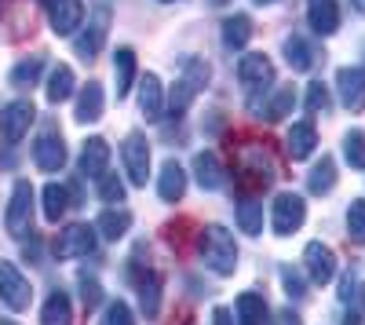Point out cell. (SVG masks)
I'll list each match as a JSON object with an SVG mask.
<instances>
[{
    "label": "cell",
    "instance_id": "cell-1",
    "mask_svg": "<svg viewBox=\"0 0 365 325\" xmlns=\"http://www.w3.org/2000/svg\"><path fill=\"white\" fill-rule=\"evenodd\" d=\"M197 252L205 259V267L220 278H230L237 271V245H234V234L220 223H208L197 234Z\"/></svg>",
    "mask_w": 365,
    "mask_h": 325
},
{
    "label": "cell",
    "instance_id": "cell-2",
    "mask_svg": "<svg viewBox=\"0 0 365 325\" xmlns=\"http://www.w3.org/2000/svg\"><path fill=\"white\" fill-rule=\"evenodd\" d=\"M34 187L29 180H19L11 187V197H8V212H4V227L11 238H26V234H34Z\"/></svg>",
    "mask_w": 365,
    "mask_h": 325
},
{
    "label": "cell",
    "instance_id": "cell-3",
    "mask_svg": "<svg viewBox=\"0 0 365 325\" xmlns=\"http://www.w3.org/2000/svg\"><path fill=\"white\" fill-rule=\"evenodd\" d=\"M303 220H307V201H303L299 194L285 190V194L274 197V205H270V227H274V234H278V238H289V234H296V230L303 227Z\"/></svg>",
    "mask_w": 365,
    "mask_h": 325
},
{
    "label": "cell",
    "instance_id": "cell-4",
    "mask_svg": "<svg viewBox=\"0 0 365 325\" xmlns=\"http://www.w3.org/2000/svg\"><path fill=\"white\" fill-rule=\"evenodd\" d=\"M110 0H99L96 4V11H91V19H88V29L73 41V48H77V55L84 58V63H91L99 51H103V44H106V33H110Z\"/></svg>",
    "mask_w": 365,
    "mask_h": 325
},
{
    "label": "cell",
    "instance_id": "cell-5",
    "mask_svg": "<svg viewBox=\"0 0 365 325\" xmlns=\"http://www.w3.org/2000/svg\"><path fill=\"white\" fill-rule=\"evenodd\" d=\"M120 161H125V175L132 187H146L150 180V143L143 132H128L120 143Z\"/></svg>",
    "mask_w": 365,
    "mask_h": 325
},
{
    "label": "cell",
    "instance_id": "cell-6",
    "mask_svg": "<svg viewBox=\"0 0 365 325\" xmlns=\"http://www.w3.org/2000/svg\"><path fill=\"white\" fill-rule=\"evenodd\" d=\"M237 81L241 88H245L249 96H267L270 92V84H274V63L263 55V51H249V55H241V63H237Z\"/></svg>",
    "mask_w": 365,
    "mask_h": 325
},
{
    "label": "cell",
    "instance_id": "cell-7",
    "mask_svg": "<svg viewBox=\"0 0 365 325\" xmlns=\"http://www.w3.org/2000/svg\"><path fill=\"white\" fill-rule=\"evenodd\" d=\"M96 242H99L96 227H88V223H70V227L55 238L51 252H55L58 259H81V256H91V252H96Z\"/></svg>",
    "mask_w": 365,
    "mask_h": 325
},
{
    "label": "cell",
    "instance_id": "cell-8",
    "mask_svg": "<svg viewBox=\"0 0 365 325\" xmlns=\"http://www.w3.org/2000/svg\"><path fill=\"white\" fill-rule=\"evenodd\" d=\"M0 300H4L11 311H26L34 304V285L29 278L15 267L11 259H0Z\"/></svg>",
    "mask_w": 365,
    "mask_h": 325
},
{
    "label": "cell",
    "instance_id": "cell-9",
    "mask_svg": "<svg viewBox=\"0 0 365 325\" xmlns=\"http://www.w3.org/2000/svg\"><path fill=\"white\" fill-rule=\"evenodd\" d=\"M34 121H37V106L29 99H15V103H8L4 110H0V135H4L8 146H15V143L26 139V132H29Z\"/></svg>",
    "mask_w": 365,
    "mask_h": 325
},
{
    "label": "cell",
    "instance_id": "cell-10",
    "mask_svg": "<svg viewBox=\"0 0 365 325\" xmlns=\"http://www.w3.org/2000/svg\"><path fill=\"white\" fill-rule=\"evenodd\" d=\"M84 0H51L48 4V22L55 37H73L84 26Z\"/></svg>",
    "mask_w": 365,
    "mask_h": 325
},
{
    "label": "cell",
    "instance_id": "cell-11",
    "mask_svg": "<svg viewBox=\"0 0 365 325\" xmlns=\"http://www.w3.org/2000/svg\"><path fill=\"white\" fill-rule=\"evenodd\" d=\"M34 165L41 172H58L66 165V139L63 132H55V128H44L34 143Z\"/></svg>",
    "mask_w": 365,
    "mask_h": 325
},
{
    "label": "cell",
    "instance_id": "cell-12",
    "mask_svg": "<svg viewBox=\"0 0 365 325\" xmlns=\"http://www.w3.org/2000/svg\"><path fill=\"white\" fill-rule=\"evenodd\" d=\"M303 271H307V278L314 285H329L332 278H336V252H332L325 242H311L307 249H303Z\"/></svg>",
    "mask_w": 365,
    "mask_h": 325
},
{
    "label": "cell",
    "instance_id": "cell-13",
    "mask_svg": "<svg viewBox=\"0 0 365 325\" xmlns=\"http://www.w3.org/2000/svg\"><path fill=\"white\" fill-rule=\"evenodd\" d=\"M336 92L344 110L361 113L365 110V70L361 66H340L336 70Z\"/></svg>",
    "mask_w": 365,
    "mask_h": 325
},
{
    "label": "cell",
    "instance_id": "cell-14",
    "mask_svg": "<svg viewBox=\"0 0 365 325\" xmlns=\"http://www.w3.org/2000/svg\"><path fill=\"white\" fill-rule=\"evenodd\" d=\"M110 168V143L103 135H91L84 146H81V161H77V172L84 175V180H99V175H106Z\"/></svg>",
    "mask_w": 365,
    "mask_h": 325
},
{
    "label": "cell",
    "instance_id": "cell-15",
    "mask_svg": "<svg viewBox=\"0 0 365 325\" xmlns=\"http://www.w3.org/2000/svg\"><path fill=\"white\" fill-rule=\"evenodd\" d=\"M292 110H296L292 88H270V96L263 103H252V113L259 121H282V117H292Z\"/></svg>",
    "mask_w": 365,
    "mask_h": 325
},
{
    "label": "cell",
    "instance_id": "cell-16",
    "mask_svg": "<svg viewBox=\"0 0 365 325\" xmlns=\"http://www.w3.org/2000/svg\"><path fill=\"white\" fill-rule=\"evenodd\" d=\"M307 22L318 37H332L340 29V0H307Z\"/></svg>",
    "mask_w": 365,
    "mask_h": 325
},
{
    "label": "cell",
    "instance_id": "cell-17",
    "mask_svg": "<svg viewBox=\"0 0 365 325\" xmlns=\"http://www.w3.org/2000/svg\"><path fill=\"white\" fill-rule=\"evenodd\" d=\"M285 150L292 161H307L314 150H318V128L314 121H296L285 135Z\"/></svg>",
    "mask_w": 365,
    "mask_h": 325
},
{
    "label": "cell",
    "instance_id": "cell-18",
    "mask_svg": "<svg viewBox=\"0 0 365 325\" xmlns=\"http://www.w3.org/2000/svg\"><path fill=\"white\" fill-rule=\"evenodd\" d=\"M103 110H106V92H103V84H99V81H88V84L81 88V96H77L73 117H77L81 125H96L99 117H103Z\"/></svg>",
    "mask_w": 365,
    "mask_h": 325
},
{
    "label": "cell",
    "instance_id": "cell-19",
    "mask_svg": "<svg viewBox=\"0 0 365 325\" xmlns=\"http://www.w3.org/2000/svg\"><path fill=\"white\" fill-rule=\"evenodd\" d=\"M139 110L146 121H161L165 117V88L158 81V73H143L139 81Z\"/></svg>",
    "mask_w": 365,
    "mask_h": 325
},
{
    "label": "cell",
    "instance_id": "cell-20",
    "mask_svg": "<svg viewBox=\"0 0 365 325\" xmlns=\"http://www.w3.org/2000/svg\"><path fill=\"white\" fill-rule=\"evenodd\" d=\"M282 51H285L289 70H296V73H311L314 63H318V51L311 48L307 37H299V33H289V37L282 41Z\"/></svg>",
    "mask_w": 365,
    "mask_h": 325
},
{
    "label": "cell",
    "instance_id": "cell-21",
    "mask_svg": "<svg viewBox=\"0 0 365 325\" xmlns=\"http://www.w3.org/2000/svg\"><path fill=\"white\" fill-rule=\"evenodd\" d=\"M194 180H197L201 190H223L227 172H223L220 158L212 154V150H197V154H194Z\"/></svg>",
    "mask_w": 365,
    "mask_h": 325
},
{
    "label": "cell",
    "instance_id": "cell-22",
    "mask_svg": "<svg viewBox=\"0 0 365 325\" xmlns=\"http://www.w3.org/2000/svg\"><path fill=\"white\" fill-rule=\"evenodd\" d=\"M128 230H132V212L125 209V205H113V209L99 212V220H96V234L106 238V242H120Z\"/></svg>",
    "mask_w": 365,
    "mask_h": 325
},
{
    "label": "cell",
    "instance_id": "cell-23",
    "mask_svg": "<svg viewBox=\"0 0 365 325\" xmlns=\"http://www.w3.org/2000/svg\"><path fill=\"white\" fill-rule=\"evenodd\" d=\"M158 194L165 205H175L182 201V194H187V172H182L179 161H165L161 165V175H158Z\"/></svg>",
    "mask_w": 365,
    "mask_h": 325
},
{
    "label": "cell",
    "instance_id": "cell-24",
    "mask_svg": "<svg viewBox=\"0 0 365 325\" xmlns=\"http://www.w3.org/2000/svg\"><path fill=\"white\" fill-rule=\"evenodd\" d=\"M135 51L132 48H117L113 51V84H117V99H125L135 84Z\"/></svg>",
    "mask_w": 365,
    "mask_h": 325
},
{
    "label": "cell",
    "instance_id": "cell-25",
    "mask_svg": "<svg viewBox=\"0 0 365 325\" xmlns=\"http://www.w3.org/2000/svg\"><path fill=\"white\" fill-rule=\"evenodd\" d=\"M234 314H237L241 325H270L267 321L270 318V307H267V300L259 296V292H241L237 304H234Z\"/></svg>",
    "mask_w": 365,
    "mask_h": 325
},
{
    "label": "cell",
    "instance_id": "cell-26",
    "mask_svg": "<svg viewBox=\"0 0 365 325\" xmlns=\"http://www.w3.org/2000/svg\"><path fill=\"white\" fill-rule=\"evenodd\" d=\"M41 325H73V304L63 289H55L41 307Z\"/></svg>",
    "mask_w": 365,
    "mask_h": 325
},
{
    "label": "cell",
    "instance_id": "cell-27",
    "mask_svg": "<svg viewBox=\"0 0 365 325\" xmlns=\"http://www.w3.org/2000/svg\"><path fill=\"white\" fill-rule=\"evenodd\" d=\"M252 19L249 15H230V19H223V44L230 48V51H241V48H249V41H252Z\"/></svg>",
    "mask_w": 365,
    "mask_h": 325
},
{
    "label": "cell",
    "instance_id": "cell-28",
    "mask_svg": "<svg viewBox=\"0 0 365 325\" xmlns=\"http://www.w3.org/2000/svg\"><path fill=\"white\" fill-rule=\"evenodd\" d=\"M44 73V55H29V58H19V63L11 66L8 73V84L19 88V92H26V88H34Z\"/></svg>",
    "mask_w": 365,
    "mask_h": 325
},
{
    "label": "cell",
    "instance_id": "cell-29",
    "mask_svg": "<svg viewBox=\"0 0 365 325\" xmlns=\"http://www.w3.org/2000/svg\"><path fill=\"white\" fill-rule=\"evenodd\" d=\"M73 92H77V77H73V70H70L66 63H58V66L51 70V77H48V88H44L48 103H66Z\"/></svg>",
    "mask_w": 365,
    "mask_h": 325
},
{
    "label": "cell",
    "instance_id": "cell-30",
    "mask_svg": "<svg viewBox=\"0 0 365 325\" xmlns=\"http://www.w3.org/2000/svg\"><path fill=\"white\" fill-rule=\"evenodd\" d=\"M41 201H44V220L48 223H58V220L66 216V209H73V197H70V190L63 183H48L44 194H41Z\"/></svg>",
    "mask_w": 365,
    "mask_h": 325
},
{
    "label": "cell",
    "instance_id": "cell-31",
    "mask_svg": "<svg viewBox=\"0 0 365 325\" xmlns=\"http://www.w3.org/2000/svg\"><path fill=\"white\" fill-rule=\"evenodd\" d=\"M237 227H241V234H249V238H259L263 234V201L241 197L237 201Z\"/></svg>",
    "mask_w": 365,
    "mask_h": 325
},
{
    "label": "cell",
    "instance_id": "cell-32",
    "mask_svg": "<svg viewBox=\"0 0 365 325\" xmlns=\"http://www.w3.org/2000/svg\"><path fill=\"white\" fill-rule=\"evenodd\" d=\"M139 307H143V314H146L150 321L161 314V274L139 278Z\"/></svg>",
    "mask_w": 365,
    "mask_h": 325
},
{
    "label": "cell",
    "instance_id": "cell-33",
    "mask_svg": "<svg viewBox=\"0 0 365 325\" xmlns=\"http://www.w3.org/2000/svg\"><path fill=\"white\" fill-rule=\"evenodd\" d=\"M307 187H311V194H332V187H336V161L329 154H322V161L311 168Z\"/></svg>",
    "mask_w": 365,
    "mask_h": 325
},
{
    "label": "cell",
    "instance_id": "cell-34",
    "mask_svg": "<svg viewBox=\"0 0 365 325\" xmlns=\"http://www.w3.org/2000/svg\"><path fill=\"white\" fill-rule=\"evenodd\" d=\"M241 161H245V172L252 175L256 183H270L274 180V161L267 158L263 146H249V150L241 154Z\"/></svg>",
    "mask_w": 365,
    "mask_h": 325
},
{
    "label": "cell",
    "instance_id": "cell-35",
    "mask_svg": "<svg viewBox=\"0 0 365 325\" xmlns=\"http://www.w3.org/2000/svg\"><path fill=\"white\" fill-rule=\"evenodd\" d=\"M182 81H187L194 92H201V88H208V81H212V66L205 63V58L190 55L187 63H182Z\"/></svg>",
    "mask_w": 365,
    "mask_h": 325
},
{
    "label": "cell",
    "instance_id": "cell-36",
    "mask_svg": "<svg viewBox=\"0 0 365 325\" xmlns=\"http://www.w3.org/2000/svg\"><path fill=\"white\" fill-rule=\"evenodd\" d=\"M303 110H307L311 117H325L329 110H332V99H329V88L322 84V81H311L307 84V99H303Z\"/></svg>",
    "mask_w": 365,
    "mask_h": 325
},
{
    "label": "cell",
    "instance_id": "cell-37",
    "mask_svg": "<svg viewBox=\"0 0 365 325\" xmlns=\"http://www.w3.org/2000/svg\"><path fill=\"white\" fill-rule=\"evenodd\" d=\"M347 234H351V242L365 245V197H354L347 205Z\"/></svg>",
    "mask_w": 365,
    "mask_h": 325
},
{
    "label": "cell",
    "instance_id": "cell-38",
    "mask_svg": "<svg viewBox=\"0 0 365 325\" xmlns=\"http://www.w3.org/2000/svg\"><path fill=\"white\" fill-rule=\"evenodd\" d=\"M344 158H347L351 168H365V132L351 128L344 135Z\"/></svg>",
    "mask_w": 365,
    "mask_h": 325
},
{
    "label": "cell",
    "instance_id": "cell-39",
    "mask_svg": "<svg viewBox=\"0 0 365 325\" xmlns=\"http://www.w3.org/2000/svg\"><path fill=\"white\" fill-rule=\"evenodd\" d=\"M194 88L187 84V81H175L172 84V92H168V110H172V117H182V113H187V106L194 103Z\"/></svg>",
    "mask_w": 365,
    "mask_h": 325
},
{
    "label": "cell",
    "instance_id": "cell-40",
    "mask_svg": "<svg viewBox=\"0 0 365 325\" xmlns=\"http://www.w3.org/2000/svg\"><path fill=\"white\" fill-rule=\"evenodd\" d=\"M99 325H135V314H132V307L125 300H113V304H106Z\"/></svg>",
    "mask_w": 365,
    "mask_h": 325
},
{
    "label": "cell",
    "instance_id": "cell-41",
    "mask_svg": "<svg viewBox=\"0 0 365 325\" xmlns=\"http://www.w3.org/2000/svg\"><path fill=\"white\" fill-rule=\"evenodd\" d=\"M282 285H285V292H289L292 300H303V296H307V278H303L296 267H289V263L282 267Z\"/></svg>",
    "mask_w": 365,
    "mask_h": 325
},
{
    "label": "cell",
    "instance_id": "cell-42",
    "mask_svg": "<svg viewBox=\"0 0 365 325\" xmlns=\"http://www.w3.org/2000/svg\"><path fill=\"white\" fill-rule=\"evenodd\" d=\"M77 282H81V304H84V311H96L103 304V285L96 278H88V274H81Z\"/></svg>",
    "mask_w": 365,
    "mask_h": 325
},
{
    "label": "cell",
    "instance_id": "cell-43",
    "mask_svg": "<svg viewBox=\"0 0 365 325\" xmlns=\"http://www.w3.org/2000/svg\"><path fill=\"white\" fill-rule=\"evenodd\" d=\"M99 197L106 201V205H120L125 201V183L117 180V175H99Z\"/></svg>",
    "mask_w": 365,
    "mask_h": 325
},
{
    "label": "cell",
    "instance_id": "cell-44",
    "mask_svg": "<svg viewBox=\"0 0 365 325\" xmlns=\"http://www.w3.org/2000/svg\"><path fill=\"white\" fill-rule=\"evenodd\" d=\"M212 325H234L230 307H216V311H212Z\"/></svg>",
    "mask_w": 365,
    "mask_h": 325
},
{
    "label": "cell",
    "instance_id": "cell-45",
    "mask_svg": "<svg viewBox=\"0 0 365 325\" xmlns=\"http://www.w3.org/2000/svg\"><path fill=\"white\" fill-rule=\"evenodd\" d=\"M274 325H303V318H299L292 307H285V311L278 314V321H274Z\"/></svg>",
    "mask_w": 365,
    "mask_h": 325
},
{
    "label": "cell",
    "instance_id": "cell-46",
    "mask_svg": "<svg viewBox=\"0 0 365 325\" xmlns=\"http://www.w3.org/2000/svg\"><path fill=\"white\" fill-rule=\"evenodd\" d=\"M344 325H365V321H361V311H347Z\"/></svg>",
    "mask_w": 365,
    "mask_h": 325
},
{
    "label": "cell",
    "instance_id": "cell-47",
    "mask_svg": "<svg viewBox=\"0 0 365 325\" xmlns=\"http://www.w3.org/2000/svg\"><path fill=\"white\" fill-rule=\"evenodd\" d=\"M351 4H354V11H361V15H365V0H351Z\"/></svg>",
    "mask_w": 365,
    "mask_h": 325
},
{
    "label": "cell",
    "instance_id": "cell-48",
    "mask_svg": "<svg viewBox=\"0 0 365 325\" xmlns=\"http://www.w3.org/2000/svg\"><path fill=\"white\" fill-rule=\"evenodd\" d=\"M208 4H212V8H223V4H230V0H208Z\"/></svg>",
    "mask_w": 365,
    "mask_h": 325
},
{
    "label": "cell",
    "instance_id": "cell-49",
    "mask_svg": "<svg viewBox=\"0 0 365 325\" xmlns=\"http://www.w3.org/2000/svg\"><path fill=\"white\" fill-rule=\"evenodd\" d=\"M252 4H259V8H267V4H274V0H252Z\"/></svg>",
    "mask_w": 365,
    "mask_h": 325
},
{
    "label": "cell",
    "instance_id": "cell-50",
    "mask_svg": "<svg viewBox=\"0 0 365 325\" xmlns=\"http://www.w3.org/2000/svg\"><path fill=\"white\" fill-rule=\"evenodd\" d=\"M0 325H19V321H11V318H0Z\"/></svg>",
    "mask_w": 365,
    "mask_h": 325
},
{
    "label": "cell",
    "instance_id": "cell-51",
    "mask_svg": "<svg viewBox=\"0 0 365 325\" xmlns=\"http://www.w3.org/2000/svg\"><path fill=\"white\" fill-rule=\"evenodd\" d=\"M161 4H175V0H161Z\"/></svg>",
    "mask_w": 365,
    "mask_h": 325
},
{
    "label": "cell",
    "instance_id": "cell-52",
    "mask_svg": "<svg viewBox=\"0 0 365 325\" xmlns=\"http://www.w3.org/2000/svg\"><path fill=\"white\" fill-rule=\"evenodd\" d=\"M44 4H51V0H44Z\"/></svg>",
    "mask_w": 365,
    "mask_h": 325
}]
</instances>
